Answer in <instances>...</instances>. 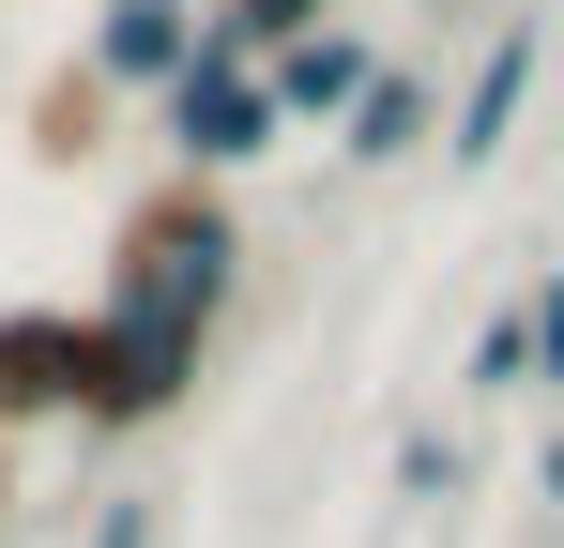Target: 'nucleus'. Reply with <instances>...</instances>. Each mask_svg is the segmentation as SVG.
<instances>
[{"mask_svg": "<svg viewBox=\"0 0 564 548\" xmlns=\"http://www.w3.org/2000/svg\"><path fill=\"white\" fill-rule=\"evenodd\" d=\"M534 487H550V503H564V427H550V457H534Z\"/></svg>", "mask_w": 564, "mask_h": 548, "instance_id": "13", "label": "nucleus"}, {"mask_svg": "<svg viewBox=\"0 0 564 548\" xmlns=\"http://www.w3.org/2000/svg\"><path fill=\"white\" fill-rule=\"evenodd\" d=\"M184 396H198V351H184V336H138V320H107V305H93V365H77V427H107V442H122V427H169Z\"/></svg>", "mask_w": 564, "mask_h": 548, "instance_id": "3", "label": "nucleus"}, {"mask_svg": "<svg viewBox=\"0 0 564 548\" xmlns=\"http://www.w3.org/2000/svg\"><path fill=\"white\" fill-rule=\"evenodd\" d=\"M336 122H351V153H367V168H397V153H427V138H443V91L412 77V62H367V91H351Z\"/></svg>", "mask_w": 564, "mask_h": 548, "instance_id": "8", "label": "nucleus"}, {"mask_svg": "<svg viewBox=\"0 0 564 548\" xmlns=\"http://www.w3.org/2000/svg\"><path fill=\"white\" fill-rule=\"evenodd\" d=\"M93 548H153V503H107V518H93Z\"/></svg>", "mask_w": 564, "mask_h": 548, "instance_id": "12", "label": "nucleus"}, {"mask_svg": "<svg viewBox=\"0 0 564 548\" xmlns=\"http://www.w3.org/2000/svg\"><path fill=\"white\" fill-rule=\"evenodd\" d=\"M229 289H245V213H229V183H153V198L122 213V244H107V320L214 351Z\"/></svg>", "mask_w": 564, "mask_h": 548, "instance_id": "1", "label": "nucleus"}, {"mask_svg": "<svg viewBox=\"0 0 564 548\" xmlns=\"http://www.w3.org/2000/svg\"><path fill=\"white\" fill-rule=\"evenodd\" d=\"M321 15H336V0H198V46H214V62H275L290 31H321Z\"/></svg>", "mask_w": 564, "mask_h": 548, "instance_id": "9", "label": "nucleus"}, {"mask_svg": "<svg viewBox=\"0 0 564 548\" xmlns=\"http://www.w3.org/2000/svg\"><path fill=\"white\" fill-rule=\"evenodd\" d=\"M534 62H550V31H534V15H503V46H488V62H473V91L443 107V153H458V168H488V153L519 138V91H534Z\"/></svg>", "mask_w": 564, "mask_h": 548, "instance_id": "5", "label": "nucleus"}, {"mask_svg": "<svg viewBox=\"0 0 564 548\" xmlns=\"http://www.w3.org/2000/svg\"><path fill=\"white\" fill-rule=\"evenodd\" d=\"M77 365H93V320L77 305H15L0 320V427H62L77 412Z\"/></svg>", "mask_w": 564, "mask_h": 548, "instance_id": "4", "label": "nucleus"}, {"mask_svg": "<svg viewBox=\"0 0 564 548\" xmlns=\"http://www.w3.org/2000/svg\"><path fill=\"white\" fill-rule=\"evenodd\" d=\"M153 122H169V153H184V183H229V168H260L290 122H275V91H260V62H214L198 46L184 77L153 91Z\"/></svg>", "mask_w": 564, "mask_h": 548, "instance_id": "2", "label": "nucleus"}, {"mask_svg": "<svg viewBox=\"0 0 564 548\" xmlns=\"http://www.w3.org/2000/svg\"><path fill=\"white\" fill-rule=\"evenodd\" d=\"M198 62V0H107L93 15V77L107 91H169Z\"/></svg>", "mask_w": 564, "mask_h": 548, "instance_id": "6", "label": "nucleus"}, {"mask_svg": "<svg viewBox=\"0 0 564 548\" xmlns=\"http://www.w3.org/2000/svg\"><path fill=\"white\" fill-rule=\"evenodd\" d=\"M519 320H534V381H564V274L534 289V305H519Z\"/></svg>", "mask_w": 564, "mask_h": 548, "instance_id": "11", "label": "nucleus"}, {"mask_svg": "<svg viewBox=\"0 0 564 548\" xmlns=\"http://www.w3.org/2000/svg\"><path fill=\"white\" fill-rule=\"evenodd\" d=\"M260 91H275V122H336V107L367 91V31H336V15H321V31H290L275 62H260Z\"/></svg>", "mask_w": 564, "mask_h": 548, "instance_id": "7", "label": "nucleus"}, {"mask_svg": "<svg viewBox=\"0 0 564 548\" xmlns=\"http://www.w3.org/2000/svg\"><path fill=\"white\" fill-rule=\"evenodd\" d=\"M458 381H473V396H550V381H534V320H519V305H488V320H473V351H458Z\"/></svg>", "mask_w": 564, "mask_h": 548, "instance_id": "10", "label": "nucleus"}]
</instances>
